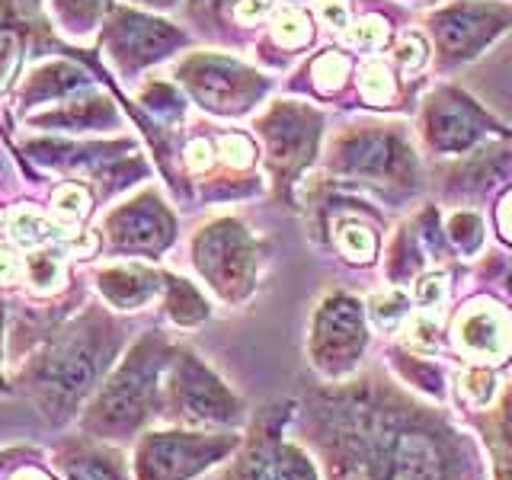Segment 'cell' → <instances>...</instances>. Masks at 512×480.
Instances as JSON below:
<instances>
[{
  "label": "cell",
  "mask_w": 512,
  "mask_h": 480,
  "mask_svg": "<svg viewBox=\"0 0 512 480\" xmlns=\"http://www.w3.org/2000/svg\"><path fill=\"white\" fill-rule=\"evenodd\" d=\"M26 272V263L10 247H0V285H13Z\"/></svg>",
  "instance_id": "26"
},
{
  "label": "cell",
  "mask_w": 512,
  "mask_h": 480,
  "mask_svg": "<svg viewBox=\"0 0 512 480\" xmlns=\"http://www.w3.org/2000/svg\"><path fill=\"white\" fill-rule=\"evenodd\" d=\"M109 352L112 336L100 317H84L77 327L52 340V346L29 368V384L42 413L52 420L68 416L96 388Z\"/></svg>",
  "instance_id": "1"
},
{
  "label": "cell",
  "mask_w": 512,
  "mask_h": 480,
  "mask_svg": "<svg viewBox=\"0 0 512 480\" xmlns=\"http://www.w3.org/2000/svg\"><path fill=\"white\" fill-rule=\"evenodd\" d=\"M439 295H442V282L439 279H423L420 288H416V301H420V304H432Z\"/></svg>",
  "instance_id": "33"
},
{
  "label": "cell",
  "mask_w": 512,
  "mask_h": 480,
  "mask_svg": "<svg viewBox=\"0 0 512 480\" xmlns=\"http://www.w3.org/2000/svg\"><path fill=\"white\" fill-rule=\"evenodd\" d=\"M10 55H13V45H10V39H7V32L0 29V74L7 71V64H10Z\"/></svg>",
  "instance_id": "34"
},
{
  "label": "cell",
  "mask_w": 512,
  "mask_h": 480,
  "mask_svg": "<svg viewBox=\"0 0 512 480\" xmlns=\"http://www.w3.org/2000/svg\"><path fill=\"white\" fill-rule=\"evenodd\" d=\"M84 84V74L64 61L42 64L29 74V84L23 87V106H36L48 100H61L64 93H71L74 87Z\"/></svg>",
  "instance_id": "12"
},
{
  "label": "cell",
  "mask_w": 512,
  "mask_h": 480,
  "mask_svg": "<svg viewBox=\"0 0 512 480\" xmlns=\"http://www.w3.org/2000/svg\"><path fill=\"white\" fill-rule=\"evenodd\" d=\"M343 247L356 256V260H362V256L372 253V237H368L362 228H346L343 231Z\"/></svg>",
  "instance_id": "28"
},
{
  "label": "cell",
  "mask_w": 512,
  "mask_h": 480,
  "mask_svg": "<svg viewBox=\"0 0 512 480\" xmlns=\"http://www.w3.org/2000/svg\"><path fill=\"white\" fill-rule=\"evenodd\" d=\"M141 4H154V7H167V4H173V0H141Z\"/></svg>",
  "instance_id": "36"
},
{
  "label": "cell",
  "mask_w": 512,
  "mask_h": 480,
  "mask_svg": "<svg viewBox=\"0 0 512 480\" xmlns=\"http://www.w3.org/2000/svg\"><path fill=\"white\" fill-rule=\"evenodd\" d=\"M173 404L189 420H234V400L221 384L205 372V368L192 359L183 356V362L176 365L173 375Z\"/></svg>",
  "instance_id": "5"
},
{
  "label": "cell",
  "mask_w": 512,
  "mask_h": 480,
  "mask_svg": "<svg viewBox=\"0 0 512 480\" xmlns=\"http://www.w3.org/2000/svg\"><path fill=\"white\" fill-rule=\"evenodd\" d=\"M266 10H269V0H244V4L237 7V16L244 23H253L256 16H263Z\"/></svg>",
  "instance_id": "32"
},
{
  "label": "cell",
  "mask_w": 512,
  "mask_h": 480,
  "mask_svg": "<svg viewBox=\"0 0 512 480\" xmlns=\"http://www.w3.org/2000/svg\"><path fill=\"white\" fill-rule=\"evenodd\" d=\"M157 368L160 346L154 340L138 343L132 356L119 365V372L109 378V384L96 397L84 426L96 436H125V432H132L148 416Z\"/></svg>",
  "instance_id": "2"
},
{
  "label": "cell",
  "mask_w": 512,
  "mask_h": 480,
  "mask_svg": "<svg viewBox=\"0 0 512 480\" xmlns=\"http://www.w3.org/2000/svg\"><path fill=\"white\" fill-rule=\"evenodd\" d=\"M343 74H346V58H340V55L320 58V64H317V77H320V84H324V87H333Z\"/></svg>",
  "instance_id": "27"
},
{
  "label": "cell",
  "mask_w": 512,
  "mask_h": 480,
  "mask_svg": "<svg viewBox=\"0 0 512 480\" xmlns=\"http://www.w3.org/2000/svg\"><path fill=\"white\" fill-rule=\"evenodd\" d=\"M384 480H445L442 445L420 429H404L381 448Z\"/></svg>",
  "instance_id": "4"
},
{
  "label": "cell",
  "mask_w": 512,
  "mask_h": 480,
  "mask_svg": "<svg viewBox=\"0 0 512 480\" xmlns=\"http://www.w3.org/2000/svg\"><path fill=\"white\" fill-rule=\"evenodd\" d=\"M186 164L192 170H205L208 164H212V144L208 141H192L186 148Z\"/></svg>",
  "instance_id": "29"
},
{
  "label": "cell",
  "mask_w": 512,
  "mask_h": 480,
  "mask_svg": "<svg viewBox=\"0 0 512 480\" xmlns=\"http://www.w3.org/2000/svg\"><path fill=\"white\" fill-rule=\"evenodd\" d=\"M106 119H112V109L106 100H80V103H61L58 109H48V112H42V116H32V125H52V128L84 132V128H96Z\"/></svg>",
  "instance_id": "13"
},
{
  "label": "cell",
  "mask_w": 512,
  "mask_h": 480,
  "mask_svg": "<svg viewBox=\"0 0 512 480\" xmlns=\"http://www.w3.org/2000/svg\"><path fill=\"white\" fill-rule=\"evenodd\" d=\"M170 228V215L151 196L128 202L106 224L112 244L122 250H160L170 240Z\"/></svg>",
  "instance_id": "7"
},
{
  "label": "cell",
  "mask_w": 512,
  "mask_h": 480,
  "mask_svg": "<svg viewBox=\"0 0 512 480\" xmlns=\"http://www.w3.org/2000/svg\"><path fill=\"white\" fill-rule=\"evenodd\" d=\"M176 39L180 36H176L173 29H167V23L144 20V16H135V13H119L106 29L109 55L116 58L125 71L164 55V48L173 45Z\"/></svg>",
  "instance_id": "6"
},
{
  "label": "cell",
  "mask_w": 512,
  "mask_h": 480,
  "mask_svg": "<svg viewBox=\"0 0 512 480\" xmlns=\"http://www.w3.org/2000/svg\"><path fill=\"white\" fill-rule=\"evenodd\" d=\"M231 448L228 439H199L164 432V436L144 439L138 452V477L141 480H183L202 471Z\"/></svg>",
  "instance_id": "3"
},
{
  "label": "cell",
  "mask_w": 512,
  "mask_h": 480,
  "mask_svg": "<svg viewBox=\"0 0 512 480\" xmlns=\"http://www.w3.org/2000/svg\"><path fill=\"white\" fill-rule=\"evenodd\" d=\"M362 87H365V93L372 96L375 103H381V100H388V93H391V77H388V68L384 64H368V68L362 71Z\"/></svg>",
  "instance_id": "22"
},
{
  "label": "cell",
  "mask_w": 512,
  "mask_h": 480,
  "mask_svg": "<svg viewBox=\"0 0 512 480\" xmlns=\"http://www.w3.org/2000/svg\"><path fill=\"white\" fill-rule=\"evenodd\" d=\"M0 228H4V212H0Z\"/></svg>",
  "instance_id": "38"
},
{
  "label": "cell",
  "mask_w": 512,
  "mask_h": 480,
  "mask_svg": "<svg viewBox=\"0 0 512 480\" xmlns=\"http://www.w3.org/2000/svg\"><path fill=\"white\" fill-rule=\"evenodd\" d=\"M199 269L208 279H215V285H237V279H244L247 272V244L244 234L234 224H218V228H208L199 237Z\"/></svg>",
  "instance_id": "8"
},
{
  "label": "cell",
  "mask_w": 512,
  "mask_h": 480,
  "mask_svg": "<svg viewBox=\"0 0 512 480\" xmlns=\"http://www.w3.org/2000/svg\"><path fill=\"white\" fill-rule=\"evenodd\" d=\"M10 237H13L20 247L39 250V247H45L48 240L55 237V224L48 221L45 215H39V212H32V208H26V212H16V215H13V221H10Z\"/></svg>",
  "instance_id": "15"
},
{
  "label": "cell",
  "mask_w": 512,
  "mask_h": 480,
  "mask_svg": "<svg viewBox=\"0 0 512 480\" xmlns=\"http://www.w3.org/2000/svg\"><path fill=\"white\" fill-rule=\"evenodd\" d=\"M276 480H314L311 464L304 461L295 448H285V452L279 455V464H276Z\"/></svg>",
  "instance_id": "21"
},
{
  "label": "cell",
  "mask_w": 512,
  "mask_h": 480,
  "mask_svg": "<svg viewBox=\"0 0 512 480\" xmlns=\"http://www.w3.org/2000/svg\"><path fill=\"white\" fill-rule=\"evenodd\" d=\"M308 36H311V29H308V20H304L301 13H295V10L279 13V20H276V39L282 45H301Z\"/></svg>",
  "instance_id": "20"
},
{
  "label": "cell",
  "mask_w": 512,
  "mask_h": 480,
  "mask_svg": "<svg viewBox=\"0 0 512 480\" xmlns=\"http://www.w3.org/2000/svg\"><path fill=\"white\" fill-rule=\"evenodd\" d=\"M506 224H509V228H512V205H509V212H506Z\"/></svg>",
  "instance_id": "37"
},
{
  "label": "cell",
  "mask_w": 512,
  "mask_h": 480,
  "mask_svg": "<svg viewBox=\"0 0 512 480\" xmlns=\"http://www.w3.org/2000/svg\"><path fill=\"white\" fill-rule=\"evenodd\" d=\"M170 282V298H167V308L173 314V320H180V324H196L208 314L205 301L192 292V288L183 282V279H167Z\"/></svg>",
  "instance_id": "19"
},
{
  "label": "cell",
  "mask_w": 512,
  "mask_h": 480,
  "mask_svg": "<svg viewBox=\"0 0 512 480\" xmlns=\"http://www.w3.org/2000/svg\"><path fill=\"white\" fill-rule=\"evenodd\" d=\"M52 215H55L58 224H68V228L80 224V221L90 215V196H87V189L77 186V183L61 186L55 196H52Z\"/></svg>",
  "instance_id": "17"
},
{
  "label": "cell",
  "mask_w": 512,
  "mask_h": 480,
  "mask_svg": "<svg viewBox=\"0 0 512 480\" xmlns=\"http://www.w3.org/2000/svg\"><path fill=\"white\" fill-rule=\"evenodd\" d=\"M61 471L68 480H122L119 464L100 452H77L61 461Z\"/></svg>",
  "instance_id": "14"
},
{
  "label": "cell",
  "mask_w": 512,
  "mask_h": 480,
  "mask_svg": "<svg viewBox=\"0 0 512 480\" xmlns=\"http://www.w3.org/2000/svg\"><path fill=\"white\" fill-rule=\"evenodd\" d=\"M221 154L228 164H237V167H244L253 160V148H250V141L247 138H240V135H224L221 138Z\"/></svg>",
  "instance_id": "24"
},
{
  "label": "cell",
  "mask_w": 512,
  "mask_h": 480,
  "mask_svg": "<svg viewBox=\"0 0 512 480\" xmlns=\"http://www.w3.org/2000/svg\"><path fill=\"white\" fill-rule=\"evenodd\" d=\"M26 276H29V282H32L36 292H52V288L61 285V276H64L61 253H55V250H36L26 260Z\"/></svg>",
  "instance_id": "18"
},
{
  "label": "cell",
  "mask_w": 512,
  "mask_h": 480,
  "mask_svg": "<svg viewBox=\"0 0 512 480\" xmlns=\"http://www.w3.org/2000/svg\"><path fill=\"white\" fill-rule=\"evenodd\" d=\"M10 480H52L45 471H39V468H23V471H16Z\"/></svg>",
  "instance_id": "35"
},
{
  "label": "cell",
  "mask_w": 512,
  "mask_h": 480,
  "mask_svg": "<svg viewBox=\"0 0 512 480\" xmlns=\"http://www.w3.org/2000/svg\"><path fill=\"white\" fill-rule=\"evenodd\" d=\"M359 343H362V324H359L356 304L346 298H336L333 304H327L324 317H320L317 346L324 349L327 359L349 362V356H356Z\"/></svg>",
  "instance_id": "9"
},
{
  "label": "cell",
  "mask_w": 512,
  "mask_h": 480,
  "mask_svg": "<svg viewBox=\"0 0 512 480\" xmlns=\"http://www.w3.org/2000/svg\"><path fill=\"white\" fill-rule=\"evenodd\" d=\"M320 16H324L330 26H346L349 7L343 4V0H324V4H320Z\"/></svg>",
  "instance_id": "31"
},
{
  "label": "cell",
  "mask_w": 512,
  "mask_h": 480,
  "mask_svg": "<svg viewBox=\"0 0 512 480\" xmlns=\"http://www.w3.org/2000/svg\"><path fill=\"white\" fill-rule=\"evenodd\" d=\"M461 343L474 356L484 359H503L509 352V330L506 320L493 311H477L461 320Z\"/></svg>",
  "instance_id": "11"
},
{
  "label": "cell",
  "mask_w": 512,
  "mask_h": 480,
  "mask_svg": "<svg viewBox=\"0 0 512 480\" xmlns=\"http://www.w3.org/2000/svg\"><path fill=\"white\" fill-rule=\"evenodd\" d=\"M157 276L141 266H112L100 272V292L116 308H138L157 292Z\"/></svg>",
  "instance_id": "10"
},
{
  "label": "cell",
  "mask_w": 512,
  "mask_h": 480,
  "mask_svg": "<svg viewBox=\"0 0 512 480\" xmlns=\"http://www.w3.org/2000/svg\"><path fill=\"white\" fill-rule=\"evenodd\" d=\"M423 42L420 39H404L397 48V61L407 64V68H416V64H423Z\"/></svg>",
  "instance_id": "30"
},
{
  "label": "cell",
  "mask_w": 512,
  "mask_h": 480,
  "mask_svg": "<svg viewBox=\"0 0 512 480\" xmlns=\"http://www.w3.org/2000/svg\"><path fill=\"white\" fill-rule=\"evenodd\" d=\"M352 45H378L384 39V23L381 20H362L359 26H352L349 29V36H346Z\"/></svg>",
  "instance_id": "25"
},
{
  "label": "cell",
  "mask_w": 512,
  "mask_h": 480,
  "mask_svg": "<svg viewBox=\"0 0 512 480\" xmlns=\"http://www.w3.org/2000/svg\"><path fill=\"white\" fill-rule=\"evenodd\" d=\"M52 4L61 26L71 32H90L106 10V0H52Z\"/></svg>",
  "instance_id": "16"
},
{
  "label": "cell",
  "mask_w": 512,
  "mask_h": 480,
  "mask_svg": "<svg viewBox=\"0 0 512 480\" xmlns=\"http://www.w3.org/2000/svg\"><path fill=\"white\" fill-rule=\"evenodd\" d=\"M400 314H404V298H400L397 292L394 295H378L372 301V317L378 320L381 327H394Z\"/></svg>",
  "instance_id": "23"
}]
</instances>
